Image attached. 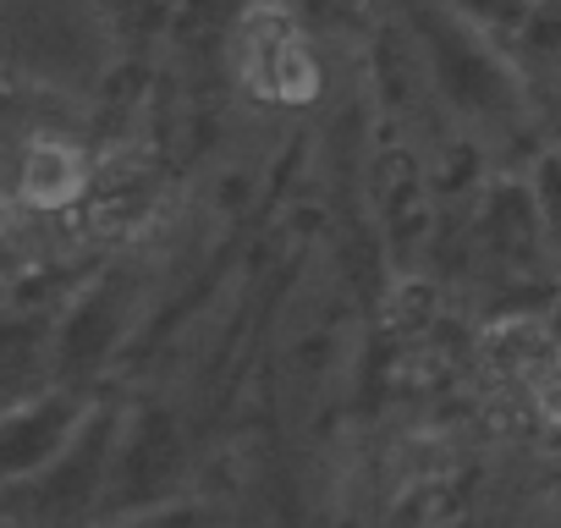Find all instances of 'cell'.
Segmentation results:
<instances>
[{
    "instance_id": "1",
    "label": "cell",
    "mask_w": 561,
    "mask_h": 528,
    "mask_svg": "<svg viewBox=\"0 0 561 528\" xmlns=\"http://www.w3.org/2000/svg\"><path fill=\"white\" fill-rule=\"evenodd\" d=\"M242 56L253 61L248 67L253 94H270V100H304V94H314V61L298 45L287 18H275V12L264 18L259 12L248 23V34H242Z\"/></svg>"
}]
</instances>
